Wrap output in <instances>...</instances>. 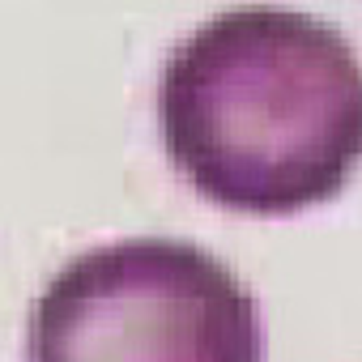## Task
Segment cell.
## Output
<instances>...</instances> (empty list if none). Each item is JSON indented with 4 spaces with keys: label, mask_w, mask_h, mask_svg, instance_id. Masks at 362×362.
Listing matches in <instances>:
<instances>
[{
    "label": "cell",
    "mask_w": 362,
    "mask_h": 362,
    "mask_svg": "<svg viewBox=\"0 0 362 362\" xmlns=\"http://www.w3.org/2000/svg\"><path fill=\"white\" fill-rule=\"evenodd\" d=\"M158 115L175 170L205 201L303 214L362 162V60L311 13L239 5L166 56Z\"/></svg>",
    "instance_id": "1"
},
{
    "label": "cell",
    "mask_w": 362,
    "mask_h": 362,
    "mask_svg": "<svg viewBox=\"0 0 362 362\" xmlns=\"http://www.w3.org/2000/svg\"><path fill=\"white\" fill-rule=\"evenodd\" d=\"M30 362H264L247 286L184 239H115L73 256L39 294Z\"/></svg>",
    "instance_id": "2"
}]
</instances>
